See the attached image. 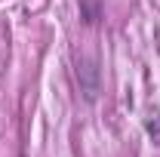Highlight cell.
Segmentation results:
<instances>
[{"label":"cell","instance_id":"7a4b0ae2","mask_svg":"<svg viewBox=\"0 0 160 157\" xmlns=\"http://www.w3.org/2000/svg\"><path fill=\"white\" fill-rule=\"evenodd\" d=\"M83 3V22L86 25H96L102 19V9H99V0H80Z\"/></svg>","mask_w":160,"mask_h":157},{"label":"cell","instance_id":"6da1fadb","mask_svg":"<svg viewBox=\"0 0 160 157\" xmlns=\"http://www.w3.org/2000/svg\"><path fill=\"white\" fill-rule=\"evenodd\" d=\"M145 133H148V139L154 145H160V111H151L145 117Z\"/></svg>","mask_w":160,"mask_h":157}]
</instances>
